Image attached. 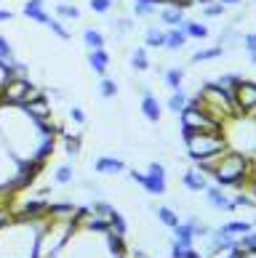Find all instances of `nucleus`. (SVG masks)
I'll use <instances>...</instances> for the list:
<instances>
[{
  "label": "nucleus",
  "mask_w": 256,
  "mask_h": 258,
  "mask_svg": "<svg viewBox=\"0 0 256 258\" xmlns=\"http://www.w3.org/2000/svg\"><path fill=\"white\" fill-rule=\"evenodd\" d=\"M45 218H11L0 226V258H40V229Z\"/></svg>",
  "instance_id": "obj_1"
},
{
  "label": "nucleus",
  "mask_w": 256,
  "mask_h": 258,
  "mask_svg": "<svg viewBox=\"0 0 256 258\" xmlns=\"http://www.w3.org/2000/svg\"><path fill=\"white\" fill-rule=\"evenodd\" d=\"M197 168L208 176L211 173L216 178L219 186H235V189H245L251 178V157H245L240 149H230L227 147L224 152L214 157H206L200 162H195Z\"/></svg>",
  "instance_id": "obj_2"
},
{
  "label": "nucleus",
  "mask_w": 256,
  "mask_h": 258,
  "mask_svg": "<svg viewBox=\"0 0 256 258\" xmlns=\"http://www.w3.org/2000/svg\"><path fill=\"white\" fill-rule=\"evenodd\" d=\"M192 101H195L203 112L211 114L216 122H222V125H227V122H232V120H240V117H243V114L238 112V107H235L232 93H227V91L219 88L216 83H203L200 88L195 91Z\"/></svg>",
  "instance_id": "obj_3"
},
{
  "label": "nucleus",
  "mask_w": 256,
  "mask_h": 258,
  "mask_svg": "<svg viewBox=\"0 0 256 258\" xmlns=\"http://www.w3.org/2000/svg\"><path fill=\"white\" fill-rule=\"evenodd\" d=\"M182 139H184V147H187V157L192 162L214 157V155H219V152H224L230 147L224 133H216V131H182Z\"/></svg>",
  "instance_id": "obj_4"
},
{
  "label": "nucleus",
  "mask_w": 256,
  "mask_h": 258,
  "mask_svg": "<svg viewBox=\"0 0 256 258\" xmlns=\"http://www.w3.org/2000/svg\"><path fill=\"white\" fill-rule=\"evenodd\" d=\"M45 96V88L35 85L30 78H11L8 85L0 91V104H14V107H22L27 101H35V99H43Z\"/></svg>",
  "instance_id": "obj_5"
},
{
  "label": "nucleus",
  "mask_w": 256,
  "mask_h": 258,
  "mask_svg": "<svg viewBox=\"0 0 256 258\" xmlns=\"http://www.w3.org/2000/svg\"><path fill=\"white\" fill-rule=\"evenodd\" d=\"M179 120H182V131H216V133H224L222 122H216L208 112H203L192 99H187V107L179 112Z\"/></svg>",
  "instance_id": "obj_6"
},
{
  "label": "nucleus",
  "mask_w": 256,
  "mask_h": 258,
  "mask_svg": "<svg viewBox=\"0 0 256 258\" xmlns=\"http://www.w3.org/2000/svg\"><path fill=\"white\" fill-rule=\"evenodd\" d=\"M232 99L243 117L256 120V80H240L232 91Z\"/></svg>",
  "instance_id": "obj_7"
},
{
  "label": "nucleus",
  "mask_w": 256,
  "mask_h": 258,
  "mask_svg": "<svg viewBox=\"0 0 256 258\" xmlns=\"http://www.w3.org/2000/svg\"><path fill=\"white\" fill-rule=\"evenodd\" d=\"M208 247H206V258H214V255H219L222 250H232L235 245H238V240H235V234L230 232H224V229H216V232H208Z\"/></svg>",
  "instance_id": "obj_8"
},
{
  "label": "nucleus",
  "mask_w": 256,
  "mask_h": 258,
  "mask_svg": "<svg viewBox=\"0 0 256 258\" xmlns=\"http://www.w3.org/2000/svg\"><path fill=\"white\" fill-rule=\"evenodd\" d=\"M45 213H48V200H27V203L19 208L16 218H24V221H35V218H45Z\"/></svg>",
  "instance_id": "obj_9"
},
{
  "label": "nucleus",
  "mask_w": 256,
  "mask_h": 258,
  "mask_svg": "<svg viewBox=\"0 0 256 258\" xmlns=\"http://www.w3.org/2000/svg\"><path fill=\"white\" fill-rule=\"evenodd\" d=\"M158 19H160V24L163 27H179L184 22V8L179 6V3H168V6H160L158 8Z\"/></svg>",
  "instance_id": "obj_10"
},
{
  "label": "nucleus",
  "mask_w": 256,
  "mask_h": 258,
  "mask_svg": "<svg viewBox=\"0 0 256 258\" xmlns=\"http://www.w3.org/2000/svg\"><path fill=\"white\" fill-rule=\"evenodd\" d=\"M93 170H96L99 176H118V173H123V170H126V162H123L120 157L104 155V157L93 160Z\"/></svg>",
  "instance_id": "obj_11"
},
{
  "label": "nucleus",
  "mask_w": 256,
  "mask_h": 258,
  "mask_svg": "<svg viewBox=\"0 0 256 258\" xmlns=\"http://www.w3.org/2000/svg\"><path fill=\"white\" fill-rule=\"evenodd\" d=\"M141 114H144L149 122H160V117H163V107H160L158 96L149 88L141 93Z\"/></svg>",
  "instance_id": "obj_12"
},
{
  "label": "nucleus",
  "mask_w": 256,
  "mask_h": 258,
  "mask_svg": "<svg viewBox=\"0 0 256 258\" xmlns=\"http://www.w3.org/2000/svg\"><path fill=\"white\" fill-rule=\"evenodd\" d=\"M22 109L30 114L32 120H37V122H51V104H48V99H45V96L22 104Z\"/></svg>",
  "instance_id": "obj_13"
},
{
  "label": "nucleus",
  "mask_w": 256,
  "mask_h": 258,
  "mask_svg": "<svg viewBox=\"0 0 256 258\" xmlns=\"http://www.w3.org/2000/svg\"><path fill=\"white\" fill-rule=\"evenodd\" d=\"M182 184L189 189V192H203V189L208 186V176L195 165V168H187L182 173Z\"/></svg>",
  "instance_id": "obj_14"
},
{
  "label": "nucleus",
  "mask_w": 256,
  "mask_h": 258,
  "mask_svg": "<svg viewBox=\"0 0 256 258\" xmlns=\"http://www.w3.org/2000/svg\"><path fill=\"white\" fill-rule=\"evenodd\" d=\"M203 192H206V200H208V205H211V208H219V210H235V203L224 195V189H222V186H206Z\"/></svg>",
  "instance_id": "obj_15"
},
{
  "label": "nucleus",
  "mask_w": 256,
  "mask_h": 258,
  "mask_svg": "<svg viewBox=\"0 0 256 258\" xmlns=\"http://www.w3.org/2000/svg\"><path fill=\"white\" fill-rule=\"evenodd\" d=\"M110 53H107V48H96V51H88V67H91V70L93 72H96V75H101V78H104V75H107L110 72Z\"/></svg>",
  "instance_id": "obj_16"
},
{
  "label": "nucleus",
  "mask_w": 256,
  "mask_h": 258,
  "mask_svg": "<svg viewBox=\"0 0 256 258\" xmlns=\"http://www.w3.org/2000/svg\"><path fill=\"white\" fill-rule=\"evenodd\" d=\"M195 240H197V237H195V224L189 221V218H187L184 224L179 221L174 226V242L176 245H195Z\"/></svg>",
  "instance_id": "obj_17"
},
{
  "label": "nucleus",
  "mask_w": 256,
  "mask_h": 258,
  "mask_svg": "<svg viewBox=\"0 0 256 258\" xmlns=\"http://www.w3.org/2000/svg\"><path fill=\"white\" fill-rule=\"evenodd\" d=\"M141 189L152 197H163L168 192V178H158V176H147L144 173V181H141Z\"/></svg>",
  "instance_id": "obj_18"
},
{
  "label": "nucleus",
  "mask_w": 256,
  "mask_h": 258,
  "mask_svg": "<svg viewBox=\"0 0 256 258\" xmlns=\"http://www.w3.org/2000/svg\"><path fill=\"white\" fill-rule=\"evenodd\" d=\"M163 83L168 91H182L184 88V70L182 67H168V70H163Z\"/></svg>",
  "instance_id": "obj_19"
},
{
  "label": "nucleus",
  "mask_w": 256,
  "mask_h": 258,
  "mask_svg": "<svg viewBox=\"0 0 256 258\" xmlns=\"http://www.w3.org/2000/svg\"><path fill=\"white\" fill-rule=\"evenodd\" d=\"M163 45H166L163 27H147L144 30V48H163Z\"/></svg>",
  "instance_id": "obj_20"
},
{
  "label": "nucleus",
  "mask_w": 256,
  "mask_h": 258,
  "mask_svg": "<svg viewBox=\"0 0 256 258\" xmlns=\"http://www.w3.org/2000/svg\"><path fill=\"white\" fill-rule=\"evenodd\" d=\"M187 45V35L179 30V27H171V30H166V45L163 48L168 51H182Z\"/></svg>",
  "instance_id": "obj_21"
},
{
  "label": "nucleus",
  "mask_w": 256,
  "mask_h": 258,
  "mask_svg": "<svg viewBox=\"0 0 256 258\" xmlns=\"http://www.w3.org/2000/svg\"><path fill=\"white\" fill-rule=\"evenodd\" d=\"M83 43H85L88 51H96V48H104V45H107V37H104V32L88 27V30H83Z\"/></svg>",
  "instance_id": "obj_22"
},
{
  "label": "nucleus",
  "mask_w": 256,
  "mask_h": 258,
  "mask_svg": "<svg viewBox=\"0 0 256 258\" xmlns=\"http://www.w3.org/2000/svg\"><path fill=\"white\" fill-rule=\"evenodd\" d=\"M149 56H147V48L144 45H141V48H134L131 51V70L134 72H147L149 70Z\"/></svg>",
  "instance_id": "obj_23"
},
{
  "label": "nucleus",
  "mask_w": 256,
  "mask_h": 258,
  "mask_svg": "<svg viewBox=\"0 0 256 258\" xmlns=\"http://www.w3.org/2000/svg\"><path fill=\"white\" fill-rule=\"evenodd\" d=\"M54 16L56 19H80V8L72 3V0H67V3H64V0H59V3H56V8H54Z\"/></svg>",
  "instance_id": "obj_24"
},
{
  "label": "nucleus",
  "mask_w": 256,
  "mask_h": 258,
  "mask_svg": "<svg viewBox=\"0 0 256 258\" xmlns=\"http://www.w3.org/2000/svg\"><path fill=\"white\" fill-rule=\"evenodd\" d=\"M179 30H182L187 37H197V40H206V37H208V27L200 24V22H187V19H184V22L179 24Z\"/></svg>",
  "instance_id": "obj_25"
},
{
  "label": "nucleus",
  "mask_w": 256,
  "mask_h": 258,
  "mask_svg": "<svg viewBox=\"0 0 256 258\" xmlns=\"http://www.w3.org/2000/svg\"><path fill=\"white\" fill-rule=\"evenodd\" d=\"M110 27H112V32H118L120 37H126V35H131L136 30V22H134V19H128V16H118V19H112V22H110Z\"/></svg>",
  "instance_id": "obj_26"
},
{
  "label": "nucleus",
  "mask_w": 256,
  "mask_h": 258,
  "mask_svg": "<svg viewBox=\"0 0 256 258\" xmlns=\"http://www.w3.org/2000/svg\"><path fill=\"white\" fill-rule=\"evenodd\" d=\"M155 216L160 218V224L168 226V229H174V226L179 224V213H176L174 208H168V205H160V208H155Z\"/></svg>",
  "instance_id": "obj_27"
},
{
  "label": "nucleus",
  "mask_w": 256,
  "mask_h": 258,
  "mask_svg": "<svg viewBox=\"0 0 256 258\" xmlns=\"http://www.w3.org/2000/svg\"><path fill=\"white\" fill-rule=\"evenodd\" d=\"M187 93H184V88L182 91H171V96H168V101H166V107H168V112H182L184 107H187Z\"/></svg>",
  "instance_id": "obj_28"
},
{
  "label": "nucleus",
  "mask_w": 256,
  "mask_h": 258,
  "mask_svg": "<svg viewBox=\"0 0 256 258\" xmlns=\"http://www.w3.org/2000/svg\"><path fill=\"white\" fill-rule=\"evenodd\" d=\"M222 53H224V48H222V45H211V48H203V51H197V53H192V64L214 61V59H219Z\"/></svg>",
  "instance_id": "obj_29"
},
{
  "label": "nucleus",
  "mask_w": 256,
  "mask_h": 258,
  "mask_svg": "<svg viewBox=\"0 0 256 258\" xmlns=\"http://www.w3.org/2000/svg\"><path fill=\"white\" fill-rule=\"evenodd\" d=\"M118 93H120V85H118L115 78H101V83H99V96L101 99H115Z\"/></svg>",
  "instance_id": "obj_30"
},
{
  "label": "nucleus",
  "mask_w": 256,
  "mask_h": 258,
  "mask_svg": "<svg viewBox=\"0 0 256 258\" xmlns=\"http://www.w3.org/2000/svg\"><path fill=\"white\" fill-rule=\"evenodd\" d=\"M54 181H56V184H72V181H75V168L70 165V162H67V165H59V168H56L54 170Z\"/></svg>",
  "instance_id": "obj_31"
},
{
  "label": "nucleus",
  "mask_w": 256,
  "mask_h": 258,
  "mask_svg": "<svg viewBox=\"0 0 256 258\" xmlns=\"http://www.w3.org/2000/svg\"><path fill=\"white\" fill-rule=\"evenodd\" d=\"M171 258H203V253H197L192 245H171Z\"/></svg>",
  "instance_id": "obj_32"
},
{
  "label": "nucleus",
  "mask_w": 256,
  "mask_h": 258,
  "mask_svg": "<svg viewBox=\"0 0 256 258\" xmlns=\"http://www.w3.org/2000/svg\"><path fill=\"white\" fill-rule=\"evenodd\" d=\"M88 6H91V11L99 14V16H107V14L115 11V0H88Z\"/></svg>",
  "instance_id": "obj_33"
},
{
  "label": "nucleus",
  "mask_w": 256,
  "mask_h": 258,
  "mask_svg": "<svg viewBox=\"0 0 256 258\" xmlns=\"http://www.w3.org/2000/svg\"><path fill=\"white\" fill-rule=\"evenodd\" d=\"M110 232H112V234H118V237H126V232H128L126 218H123L118 210H115V213H112V218H110Z\"/></svg>",
  "instance_id": "obj_34"
},
{
  "label": "nucleus",
  "mask_w": 256,
  "mask_h": 258,
  "mask_svg": "<svg viewBox=\"0 0 256 258\" xmlns=\"http://www.w3.org/2000/svg\"><path fill=\"white\" fill-rule=\"evenodd\" d=\"M158 8L160 6H155V3H134V16L136 19H152L158 14Z\"/></svg>",
  "instance_id": "obj_35"
},
{
  "label": "nucleus",
  "mask_w": 256,
  "mask_h": 258,
  "mask_svg": "<svg viewBox=\"0 0 256 258\" xmlns=\"http://www.w3.org/2000/svg\"><path fill=\"white\" fill-rule=\"evenodd\" d=\"M48 30H51V32H54L56 37H59V40H64V43H67V40H70V37H72V32H70V30H67V27H64V24H62V19H56V16H54V19H51V22H48Z\"/></svg>",
  "instance_id": "obj_36"
},
{
  "label": "nucleus",
  "mask_w": 256,
  "mask_h": 258,
  "mask_svg": "<svg viewBox=\"0 0 256 258\" xmlns=\"http://www.w3.org/2000/svg\"><path fill=\"white\" fill-rule=\"evenodd\" d=\"M240 80H243L240 75H232V72H230V75H222V78H216L214 83L219 85V88H224L227 93H232V91H235V85H238Z\"/></svg>",
  "instance_id": "obj_37"
},
{
  "label": "nucleus",
  "mask_w": 256,
  "mask_h": 258,
  "mask_svg": "<svg viewBox=\"0 0 256 258\" xmlns=\"http://www.w3.org/2000/svg\"><path fill=\"white\" fill-rule=\"evenodd\" d=\"M14 59H16V53H14L11 40H8L6 35H0V61H8V64H11Z\"/></svg>",
  "instance_id": "obj_38"
},
{
  "label": "nucleus",
  "mask_w": 256,
  "mask_h": 258,
  "mask_svg": "<svg viewBox=\"0 0 256 258\" xmlns=\"http://www.w3.org/2000/svg\"><path fill=\"white\" fill-rule=\"evenodd\" d=\"M222 229H224V232H230V234H245V232H251V229H253V224H248V221H230V224H224Z\"/></svg>",
  "instance_id": "obj_39"
},
{
  "label": "nucleus",
  "mask_w": 256,
  "mask_h": 258,
  "mask_svg": "<svg viewBox=\"0 0 256 258\" xmlns=\"http://www.w3.org/2000/svg\"><path fill=\"white\" fill-rule=\"evenodd\" d=\"M224 11H227V8L219 3V0H211V3H206V6H203V14H206L208 19H214V16H222Z\"/></svg>",
  "instance_id": "obj_40"
},
{
  "label": "nucleus",
  "mask_w": 256,
  "mask_h": 258,
  "mask_svg": "<svg viewBox=\"0 0 256 258\" xmlns=\"http://www.w3.org/2000/svg\"><path fill=\"white\" fill-rule=\"evenodd\" d=\"M70 117H72V122H75V125H85V122H88V114H85L80 107H78V104H75V107H70Z\"/></svg>",
  "instance_id": "obj_41"
},
{
  "label": "nucleus",
  "mask_w": 256,
  "mask_h": 258,
  "mask_svg": "<svg viewBox=\"0 0 256 258\" xmlns=\"http://www.w3.org/2000/svg\"><path fill=\"white\" fill-rule=\"evenodd\" d=\"M93 210H96V216H101V218H112V213H115V208L110 203H101V200L93 203Z\"/></svg>",
  "instance_id": "obj_42"
},
{
  "label": "nucleus",
  "mask_w": 256,
  "mask_h": 258,
  "mask_svg": "<svg viewBox=\"0 0 256 258\" xmlns=\"http://www.w3.org/2000/svg\"><path fill=\"white\" fill-rule=\"evenodd\" d=\"M11 78H14V72H11V64H8V61H0V91L6 88V85H8V80H11Z\"/></svg>",
  "instance_id": "obj_43"
},
{
  "label": "nucleus",
  "mask_w": 256,
  "mask_h": 258,
  "mask_svg": "<svg viewBox=\"0 0 256 258\" xmlns=\"http://www.w3.org/2000/svg\"><path fill=\"white\" fill-rule=\"evenodd\" d=\"M147 176L166 178V165H163V162H149V165H147Z\"/></svg>",
  "instance_id": "obj_44"
},
{
  "label": "nucleus",
  "mask_w": 256,
  "mask_h": 258,
  "mask_svg": "<svg viewBox=\"0 0 256 258\" xmlns=\"http://www.w3.org/2000/svg\"><path fill=\"white\" fill-rule=\"evenodd\" d=\"M243 45H245V51H248V56H253L256 53V32L243 35Z\"/></svg>",
  "instance_id": "obj_45"
},
{
  "label": "nucleus",
  "mask_w": 256,
  "mask_h": 258,
  "mask_svg": "<svg viewBox=\"0 0 256 258\" xmlns=\"http://www.w3.org/2000/svg\"><path fill=\"white\" fill-rule=\"evenodd\" d=\"M245 192H251L256 197V157L251 160V178H248V184H245Z\"/></svg>",
  "instance_id": "obj_46"
},
{
  "label": "nucleus",
  "mask_w": 256,
  "mask_h": 258,
  "mask_svg": "<svg viewBox=\"0 0 256 258\" xmlns=\"http://www.w3.org/2000/svg\"><path fill=\"white\" fill-rule=\"evenodd\" d=\"M224 258H248V253H245L240 245H235L232 250H227V255H224Z\"/></svg>",
  "instance_id": "obj_47"
},
{
  "label": "nucleus",
  "mask_w": 256,
  "mask_h": 258,
  "mask_svg": "<svg viewBox=\"0 0 256 258\" xmlns=\"http://www.w3.org/2000/svg\"><path fill=\"white\" fill-rule=\"evenodd\" d=\"M182 8H189V6H206V3H211V0H176Z\"/></svg>",
  "instance_id": "obj_48"
},
{
  "label": "nucleus",
  "mask_w": 256,
  "mask_h": 258,
  "mask_svg": "<svg viewBox=\"0 0 256 258\" xmlns=\"http://www.w3.org/2000/svg\"><path fill=\"white\" fill-rule=\"evenodd\" d=\"M14 19V11H8V8H0V24L3 22H11Z\"/></svg>",
  "instance_id": "obj_49"
},
{
  "label": "nucleus",
  "mask_w": 256,
  "mask_h": 258,
  "mask_svg": "<svg viewBox=\"0 0 256 258\" xmlns=\"http://www.w3.org/2000/svg\"><path fill=\"white\" fill-rule=\"evenodd\" d=\"M134 3H155V6H168V3H176V0H134Z\"/></svg>",
  "instance_id": "obj_50"
},
{
  "label": "nucleus",
  "mask_w": 256,
  "mask_h": 258,
  "mask_svg": "<svg viewBox=\"0 0 256 258\" xmlns=\"http://www.w3.org/2000/svg\"><path fill=\"white\" fill-rule=\"evenodd\" d=\"M8 221H11V216H8V213H6V210H3V208H0V226H6Z\"/></svg>",
  "instance_id": "obj_51"
},
{
  "label": "nucleus",
  "mask_w": 256,
  "mask_h": 258,
  "mask_svg": "<svg viewBox=\"0 0 256 258\" xmlns=\"http://www.w3.org/2000/svg\"><path fill=\"white\" fill-rule=\"evenodd\" d=\"M219 3H222L224 8H230V6H240V3H243V0H219Z\"/></svg>",
  "instance_id": "obj_52"
},
{
  "label": "nucleus",
  "mask_w": 256,
  "mask_h": 258,
  "mask_svg": "<svg viewBox=\"0 0 256 258\" xmlns=\"http://www.w3.org/2000/svg\"><path fill=\"white\" fill-rule=\"evenodd\" d=\"M251 61H253V67H256V53H253V56H251Z\"/></svg>",
  "instance_id": "obj_53"
},
{
  "label": "nucleus",
  "mask_w": 256,
  "mask_h": 258,
  "mask_svg": "<svg viewBox=\"0 0 256 258\" xmlns=\"http://www.w3.org/2000/svg\"><path fill=\"white\" fill-rule=\"evenodd\" d=\"M253 3H256V0H253Z\"/></svg>",
  "instance_id": "obj_54"
}]
</instances>
